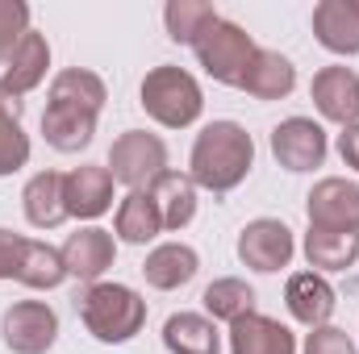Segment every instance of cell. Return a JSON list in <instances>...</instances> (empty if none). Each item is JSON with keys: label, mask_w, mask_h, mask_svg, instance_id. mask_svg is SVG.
<instances>
[{"label": "cell", "mask_w": 359, "mask_h": 354, "mask_svg": "<svg viewBox=\"0 0 359 354\" xmlns=\"http://www.w3.org/2000/svg\"><path fill=\"white\" fill-rule=\"evenodd\" d=\"M255 167V142L238 121H209L188 155V176L196 187L222 196L234 192Z\"/></svg>", "instance_id": "1"}, {"label": "cell", "mask_w": 359, "mask_h": 354, "mask_svg": "<svg viewBox=\"0 0 359 354\" xmlns=\"http://www.w3.org/2000/svg\"><path fill=\"white\" fill-rule=\"evenodd\" d=\"M76 313L100 346L134 342L147 325V300L130 283H84V292H76Z\"/></svg>", "instance_id": "2"}, {"label": "cell", "mask_w": 359, "mask_h": 354, "mask_svg": "<svg viewBox=\"0 0 359 354\" xmlns=\"http://www.w3.org/2000/svg\"><path fill=\"white\" fill-rule=\"evenodd\" d=\"M138 104L151 121H159L163 129H188L201 121L205 113V92L196 84L192 71H184L176 63H159L142 76Z\"/></svg>", "instance_id": "3"}, {"label": "cell", "mask_w": 359, "mask_h": 354, "mask_svg": "<svg viewBox=\"0 0 359 354\" xmlns=\"http://www.w3.org/2000/svg\"><path fill=\"white\" fill-rule=\"evenodd\" d=\"M259 46H255V38L238 25V21H213L205 34H201V42L192 46V55H196V63L205 67V76L213 80V84H226V88H238L243 84V76H247V63H251V55H255Z\"/></svg>", "instance_id": "4"}, {"label": "cell", "mask_w": 359, "mask_h": 354, "mask_svg": "<svg viewBox=\"0 0 359 354\" xmlns=\"http://www.w3.org/2000/svg\"><path fill=\"white\" fill-rule=\"evenodd\" d=\"M163 171H168V146H163L159 134L126 129L109 146V176L130 192H151Z\"/></svg>", "instance_id": "5"}, {"label": "cell", "mask_w": 359, "mask_h": 354, "mask_svg": "<svg viewBox=\"0 0 359 354\" xmlns=\"http://www.w3.org/2000/svg\"><path fill=\"white\" fill-rule=\"evenodd\" d=\"M0 342L13 354H46L59 342V313L46 300H17L0 317Z\"/></svg>", "instance_id": "6"}, {"label": "cell", "mask_w": 359, "mask_h": 354, "mask_svg": "<svg viewBox=\"0 0 359 354\" xmlns=\"http://www.w3.org/2000/svg\"><path fill=\"white\" fill-rule=\"evenodd\" d=\"M326 150H330L326 129L313 117H284L271 129V155H276V163L284 171H297V176L313 171V167L326 163Z\"/></svg>", "instance_id": "7"}, {"label": "cell", "mask_w": 359, "mask_h": 354, "mask_svg": "<svg viewBox=\"0 0 359 354\" xmlns=\"http://www.w3.org/2000/svg\"><path fill=\"white\" fill-rule=\"evenodd\" d=\"M292 255H297V238L276 217H255L238 234V259H243V267H251L259 275L284 271V267L292 263Z\"/></svg>", "instance_id": "8"}, {"label": "cell", "mask_w": 359, "mask_h": 354, "mask_svg": "<svg viewBox=\"0 0 359 354\" xmlns=\"http://www.w3.org/2000/svg\"><path fill=\"white\" fill-rule=\"evenodd\" d=\"M305 213L313 229H339V234H359V183L343 176L318 179L305 196Z\"/></svg>", "instance_id": "9"}, {"label": "cell", "mask_w": 359, "mask_h": 354, "mask_svg": "<svg viewBox=\"0 0 359 354\" xmlns=\"http://www.w3.org/2000/svg\"><path fill=\"white\" fill-rule=\"evenodd\" d=\"M309 96H313V108L334 121V125H359V71L343 67V63H330L313 76L309 84Z\"/></svg>", "instance_id": "10"}, {"label": "cell", "mask_w": 359, "mask_h": 354, "mask_svg": "<svg viewBox=\"0 0 359 354\" xmlns=\"http://www.w3.org/2000/svg\"><path fill=\"white\" fill-rule=\"evenodd\" d=\"M284 304H288V317L301 321L305 330H318V325H330L334 309H339V292L330 288L326 275L318 271H297L288 275L284 283Z\"/></svg>", "instance_id": "11"}, {"label": "cell", "mask_w": 359, "mask_h": 354, "mask_svg": "<svg viewBox=\"0 0 359 354\" xmlns=\"http://www.w3.org/2000/svg\"><path fill=\"white\" fill-rule=\"evenodd\" d=\"M59 255H63V267H67L72 279H80V283H100V275H104V271L113 267V259H117V242H113L109 229L84 225V229L67 234V242L59 246Z\"/></svg>", "instance_id": "12"}, {"label": "cell", "mask_w": 359, "mask_h": 354, "mask_svg": "<svg viewBox=\"0 0 359 354\" xmlns=\"http://www.w3.org/2000/svg\"><path fill=\"white\" fill-rule=\"evenodd\" d=\"M46 71H50V42H46V34L29 29L17 42V50L8 55V63L0 67V92L21 100L25 92H34L46 80Z\"/></svg>", "instance_id": "13"}, {"label": "cell", "mask_w": 359, "mask_h": 354, "mask_svg": "<svg viewBox=\"0 0 359 354\" xmlns=\"http://www.w3.org/2000/svg\"><path fill=\"white\" fill-rule=\"evenodd\" d=\"M113 183L109 167H96L84 163L76 171L63 176V200H67V217H80V221H96L113 208Z\"/></svg>", "instance_id": "14"}, {"label": "cell", "mask_w": 359, "mask_h": 354, "mask_svg": "<svg viewBox=\"0 0 359 354\" xmlns=\"http://www.w3.org/2000/svg\"><path fill=\"white\" fill-rule=\"evenodd\" d=\"M96 117L80 104H67V100H46V113H42V138L63 150V155H80L88 150L92 138H96Z\"/></svg>", "instance_id": "15"}, {"label": "cell", "mask_w": 359, "mask_h": 354, "mask_svg": "<svg viewBox=\"0 0 359 354\" xmlns=\"http://www.w3.org/2000/svg\"><path fill=\"white\" fill-rule=\"evenodd\" d=\"M313 38L330 55H359V0H322L313 4Z\"/></svg>", "instance_id": "16"}, {"label": "cell", "mask_w": 359, "mask_h": 354, "mask_svg": "<svg viewBox=\"0 0 359 354\" xmlns=\"http://www.w3.org/2000/svg\"><path fill=\"white\" fill-rule=\"evenodd\" d=\"M230 354H297V334L264 313H247L230 325Z\"/></svg>", "instance_id": "17"}, {"label": "cell", "mask_w": 359, "mask_h": 354, "mask_svg": "<svg viewBox=\"0 0 359 354\" xmlns=\"http://www.w3.org/2000/svg\"><path fill=\"white\" fill-rule=\"evenodd\" d=\"M238 88L247 92V96H255V100H284V96H292V88H297V67H292L288 55L259 46L251 55L247 76H243Z\"/></svg>", "instance_id": "18"}, {"label": "cell", "mask_w": 359, "mask_h": 354, "mask_svg": "<svg viewBox=\"0 0 359 354\" xmlns=\"http://www.w3.org/2000/svg\"><path fill=\"white\" fill-rule=\"evenodd\" d=\"M196 271H201V255L188 242H159L142 263V275L155 292H176L196 279Z\"/></svg>", "instance_id": "19"}, {"label": "cell", "mask_w": 359, "mask_h": 354, "mask_svg": "<svg viewBox=\"0 0 359 354\" xmlns=\"http://www.w3.org/2000/svg\"><path fill=\"white\" fill-rule=\"evenodd\" d=\"M21 208L34 229H59L67 221V200H63V176L59 171H38L21 187Z\"/></svg>", "instance_id": "20"}, {"label": "cell", "mask_w": 359, "mask_h": 354, "mask_svg": "<svg viewBox=\"0 0 359 354\" xmlns=\"http://www.w3.org/2000/svg\"><path fill=\"white\" fill-rule=\"evenodd\" d=\"M151 200H155L159 221H163L168 234H180V229L192 225V217H196V183H192L188 171H172V167H168L163 176L155 179Z\"/></svg>", "instance_id": "21"}, {"label": "cell", "mask_w": 359, "mask_h": 354, "mask_svg": "<svg viewBox=\"0 0 359 354\" xmlns=\"http://www.w3.org/2000/svg\"><path fill=\"white\" fill-rule=\"evenodd\" d=\"M163 346L168 354H222L217 321L205 313H172L163 321Z\"/></svg>", "instance_id": "22"}, {"label": "cell", "mask_w": 359, "mask_h": 354, "mask_svg": "<svg viewBox=\"0 0 359 354\" xmlns=\"http://www.w3.org/2000/svg\"><path fill=\"white\" fill-rule=\"evenodd\" d=\"M113 234L130 246H147L163 234V221H159V208H155L151 192H126L121 196L117 217H113Z\"/></svg>", "instance_id": "23"}, {"label": "cell", "mask_w": 359, "mask_h": 354, "mask_svg": "<svg viewBox=\"0 0 359 354\" xmlns=\"http://www.w3.org/2000/svg\"><path fill=\"white\" fill-rule=\"evenodd\" d=\"M305 259L318 275L347 271L359 259V234H339V229H313L305 234Z\"/></svg>", "instance_id": "24"}, {"label": "cell", "mask_w": 359, "mask_h": 354, "mask_svg": "<svg viewBox=\"0 0 359 354\" xmlns=\"http://www.w3.org/2000/svg\"><path fill=\"white\" fill-rule=\"evenodd\" d=\"M201 304H205V317L209 321H243L247 313H255V288L238 275H226V279H213L205 292H201Z\"/></svg>", "instance_id": "25"}, {"label": "cell", "mask_w": 359, "mask_h": 354, "mask_svg": "<svg viewBox=\"0 0 359 354\" xmlns=\"http://www.w3.org/2000/svg\"><path fill=\"white\" fill-rule=\"evenodd\" d=\"M222 21V13L209 4V0H168L163 4V25H168V38L180 46H196L201 34Z\"/></svg>", "instance_id": "26"}, {"label": "cell", "mask_w": 359, "mask_h": 354, "mask_svg": "<svg viewBox=\"0 0 359 354\" xmlns=\"http://www.w3.org/2000/svg\"><path fill=\"white\" fill-rule=\"evenodd\" d=\"M29 163V134L21 129V100L0 92V176H17Z\"/></svg>", "instance_id": "27"}, {"label": "cell", "mask_w": 359, "mask_h": 354, "mask_svg": "<svg viewBox=\"0 0 359 354\" xmlns=\"http://www.w3.org/2000/svg\"><path fill=\"white\" fill-rule=\"evenodd\" d=\"M50 100H67V104L88 108V113H100L104 100H109V88H104V80L96 71H88V67H67V71H59L50 80Z\"/></svg>", "instance_id": "28"}, {"label": "cell", "mask_w": 359, "mask_h": 354, "mask_svg": "<svg viewBox=\"0 0 359 354\" xmlns=\"http://www.w3.org/2000/svg\"><path fill=\"white\" fill-rule=\"evenodd\" d=\"M67 279V267H63V255L46 242H34L29 238V250H25V271H21V283L34 288V292H50Z\"/></svg>", "instance_id": "29"}, {"label": "cell", "mask_w": 359, "mask_h": 354, "mask_svg": "<svg viewBox=\"0 0 359 354\" xmlns=\"http://www.w3.org/2000/svg\"><path fill=\"white\" fill-rule=\"evenodd\" d=\"M29 34V4L25 0H0V67L17 50V42Z\"/></svg>", "instance_id": "30"}, {"label": "cell", "mask_w": 359, "mask_h": 354, "mask_svg": "<svg viewBox=\"0 0 359 354\" xmlns=\"http://www.w3.org/2000/svg\"><path fill=\"white\" fill-rule=\"evenodd\" d=\"M301 354H359V351H355V342H351L347 330H339V325H318V330L305 334Z\"/></svg>", "instance_id": "31"}, {"label": "cell", "mask_w": 359, "mask_h": 354, "mask_svg": "<svg viewBox=\"0 0 359 354\" xmlns=\"http://www.w3.org/2000/svg\"><path fill=\"white\" fill-rule=\"evenodd\" d=\"M25 250H29V238H25V234L0 229V279H17V283H21Z\"/></svg>", "instance_id": "32"}, {"label": "cell", "mask_w": 359, "mask_h": 354, "mask_svg": "<svg viewBox=\"0 0 359 354\" xmlns=\"http://www.w3.org/2000/svg\"><path fill=\"white\" fill-rule=\"evenodd\" d=\"M339 155H343L347 167L359 171V125H347V129L339 134Z\"/></svg>", "instance_id": "33"}]
</instances>
